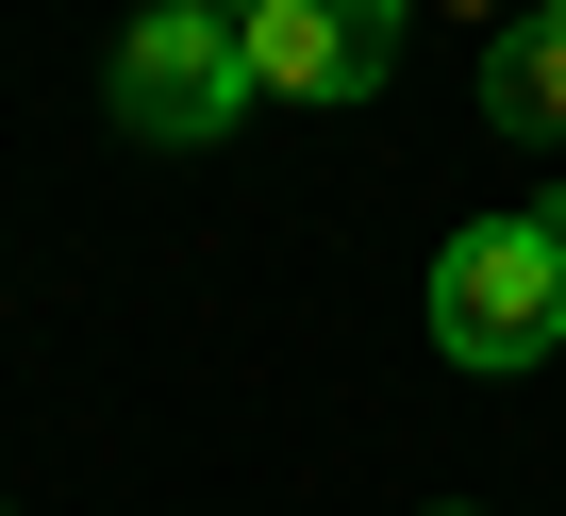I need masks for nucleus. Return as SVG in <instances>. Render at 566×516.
I'll return each mask as SVG.
<instances>
[{"instance_id":"obj_1","label":"nucleus","mask_w":566,"mask_h":516,"mask_svg":"<svg viewBox=\"0 0 566 516\" xmlns=\"http://www.w3.org/2000/svg\"><path fill=\"white\" fill-rule=\"evenodd\" d=\"M433 350L450 367H549L566 350V217H467L433 250Z\"/></svg>"},{"instance_id":"obj_2","label":"nucleus","mask_w":566,"mask_h":516,"mask_svg":"<svg viewBox=\"0 0 566 516\" xmlns=\"http://www.w3.org/2000/svg\"><path fill=\"white\" fill-rule=\"evenodd\" d=\"M250 101H266V84H250V34L217 18V0H150V18L117 34V134H150V150H217Z\"/></svg>"},{"instance_id":"obj_3","label":"nucleus","mask_w":566,"mask_h":516,"mask_svg":"<svg viewBox=\"0 0 566 516\" xmlns=\"http://www.w3.org/2000/svg\"><path fill=\"white\" fill-rule=\"evenodd\" d=\"M250 84L266 101H367L400 67V0H250Z\"/></svg>"},{"instance_id":"obj_4","label":"nucleus","mask_w":566,"mask_h":516,"mask_svg":"<svg viewBox=\"0 0 566 516\" xmlns=\"http://www.w3.org/2000/svg\"><path fill=\"white\" fill-rule=\"evenodd\" d=\"M483 101H500V134H533V150H566V18L533 0V18L483 51Z\"/></svg>"},{"instance_id":"obj_5","label":"nucleus","mask_w":566,"mask_h":516,"mask_svg":"<svg viewBox=\"0 0 566 516\" xmlns=\"http://www.w3.org/2000/svg\"><path fill=\"white\" fill-rule=\"evenodd\" d=\"M217 18H250V0H217Z\"/></svg>"},{"instance_id":"obj_6","label":"nucleus","mask_w":566,"mask_h":516,"mask_svg":"<svg viewBox=\"0 0 566 516\" xmlns=\"http://www.w3.org/2000/svg\"><path fill=\"white\" fill-rule=\"evenodd\" d=\"M433 516H467V499H433Z\"/></svg>"},{"instance_id":"obj_7","label":"nucleus","mask_w":566,"mask_h":516,"mask_svg":"<svg viewBox=\"0 0 566 516\" xmlns=\"http://www.w3.org/2000/svg\"><path fill=\"white\" fill-rule=\"evenodd\" d=\"M549 18H566V0H549Z\"/></svg>"}]
</instances>
